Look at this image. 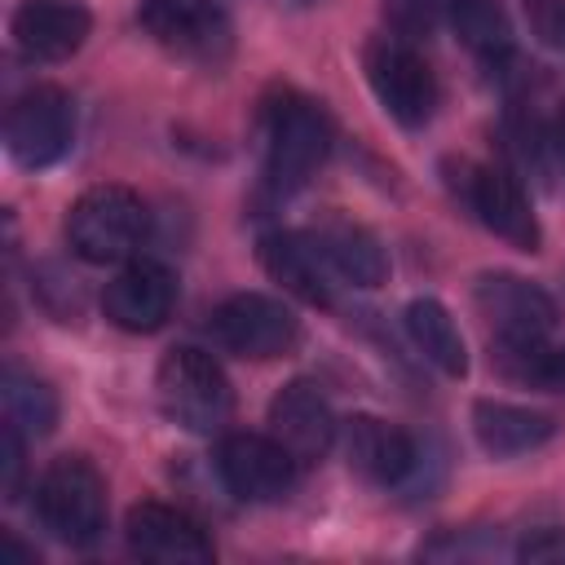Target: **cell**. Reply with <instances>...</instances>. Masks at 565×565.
Returning <instances> with one entry per match:
<instances>
[{"mask_svg":"<svg viewBox=\"0 0 565 565\" xmlns=\"http://www.w3.org/2000/svg\"><path fill=\"white\" fill-rule=\"evenodd\" d=\"M552 150L565 159V110L556 115V124H552Z\"/></svg>","mask_w":565,"mask_h":565,"instance_id":"obj_28","label":"cell"},{"mask_svg":"<svg viewBox=\"0 0 565 565\" xmlns=\"http://www.w3.org/2000/svg\"><path fill=\"white\" fill-rule=\"evenodd\" d=\"M472 300L494 344H539L556 331V300L521 274H481Z\"/></svg>","mask_w":565,"mask_h":565,"instance_id":"obj_11","label":"cell"},{"mask_svg":"<svg viewBox=\"0 0 565 565\" xmlns=\"http://www.w3.org/2000/svg\"><path fill=\"white\" fill-rule=\"evenodd\" d=\"M446 22L459 35V44L486 66H499L512 57V22L499 9V0H450Z\"/></svg>","mask_w":565,"mask_h":565,"instance_id":"obj_21","label":"cell"},{"mask_svg":"<svg viewBox=\"0 0 565 565\" xmlns=\"http://www.w3.org/2000/svg\"><path fill=\"white\" fill-rule=\"evenodd\" d=\"M494 362L516 384L565 393V344H552V340H539V344H494Z\"/></svg>","mask_w":565,"mask_h":565,"instance_id":"obj_23","label":"cell"},{"mask_svg":"<svg viewBox=\"0 0 565 565\" xmlns=\"http://www.w3.org/2000/svg\"><path fill=\"white\" fill-rule=\"evenodd\" d=\"M159 411L185 433H216L234 411V388L221 362L194 344L172 349L154 375Z\"/></svg>","mask_w":565,"mask_h":565,"instance_id":"obj_3","label":"cell"},{"mask_svg":"<svg viewBox=\"0 0 565 565\" xmlns=\"http://www.w3.org/2000/svg\"><path fill=\"white\" fill-rule=\"evenodd\" d=\"M150 234V207L128 185H93L66 212L71 252L88 265H119L141 252Z\"/></svg>","mask_w":565,"mask_h":565,"instance_id":"obj_1","label":"cell"},{"mask_svg":"<svg viewBox=\"0 0 565 565\" xmlns=\"http://www.w3.org/2000/svg\"><path fill=\"white\" fill-rule=\"evenodd\" d=\"M344 455L349 463L388 490H419L428 486L424 468H428V446L419 437H411L406 428L375 419V415H358L344 424Z\"/></svg>","mask_w":565,"mask_h":565,"instance_id":"obj_9","label":"cell"},{"mask_svg":"<svg viewBox=\"0 0 565 565\" xmlns=\"http://www.w3.org/2000/svg\"><path fill=\"white\" fill-rule=\"evenodd\" d=\"M137 22L154 44L190 62H221L230 49L225 0H141Z\"/></svg>","mask_w":565,"mask_h":565,"instance_id":"obj_10","label":"cell"},{"mask_svg":"<svg viewBox=\"0 0 565 565\" xmlns=\"http://www.w3.org/2000/svg\"><path fill=\"white\" fill-rule=\"evenodd\" d=\"M380 9H384V22H388L393 35L424 40V35H433L446 22L450 0H384Z\"/></svg>","mask_w":565,"mask_h":565,"instance_id":"obj_24","label":"cell"},{"mask_svg":"<svg viewBox=\"0 0 565 565\" xmlns=\"http://www.w3.org/2000/svg\"><path fill=\"white\" fill-rule=\"evenodd\" d=\"M331 154V119L309 97H282L265 132V181L278 194H296Z\"/></svg>","mask_w":565,"mask_h":565,"instance_id":"obj_5","label":"cell"},{"mask_svg":"<svg viewBox=\"0 0 565 565\" xmlns=\"http://www.w3.org/2000/svg\"><path fill=\"white\" fill-rule=\"evenodd\" d=\"M40 525L71 547H88L106 534V481L84 455H57L35 486Z\"/></svg>","mask_w":565,"mask_h":565,"instance_id":"obj_2","label":"cell"},{"mask_svg":"<svg viewBox=\"0 0 565 565\" xmlns=\"http://www.w3.org/2000/svg\"><path fill=\"white\" fill-rule=\"evenodd\" d=\"M4 419L18 424L26 437H44L57 424V393L40 375L9 366L4 371Z\"/></svg>","mask_w":565,"mask_h":565,"instance_id":"obj_22","label":"cell"},{"mask_svg":"<svg viewBox=\"0 0 565 565\" xmlns=\"http://www.w3.org/2000/svg\"><path fill=\"white\" fill-rule=\"evenodd\" d=\"M516 556L521 561H552V565H561L565 561V530L561 525H543V530L525 534L521 547H516Z\"/></svg>","mask_w":565,"mask_h":565,"instance_id":"obj_27","label":"cell"},{"mask_svg":"<svg viewBox=\"0 0 565 565\" xmlns=\"http://www.w3.org/2000/svg\"><path fill=\"white\" fill-rule=\"evenodd\" d=\"M212 340L225 353L265 362V358H282L296 349L300 340V318L265 291H238L230 300H221L212 309Z\"/></svg>","mask_w":565,"mask_h":565,"instance_id":"obj_7","label":"cell"},{"mask_svg":"<svg viewBox=\"0 0 565 565\" xmlns=\"http://www.w3.org/2000/svg\"><path fill=\"white\" fill-rule=\"evenodd\" d=\"M463 194H468L472 216L494 238H503V243H512L521 252H534L539 247L543 234H539L534 207H530V199H525V190H521V181L512 172H503V168H472Z\"/></svg>","mask_w":565,"mask_h":565,"instance_id":"obj_17","label":"cell"},{"mask_svg":"<svg viewBox=\"0 0 565 565\" xmlns=\"http://www.w3.org/2000/svg\"><path fill=\"white\" fill-rule=\"evenodd\" d=\"M335 278L349 282V287H380L388 278V256L380 247V238L366 230V225H353V221H331L322 230H313Z\"/></svg>","mask_w":565,"mask_h":565,"instance_id":"obj_20","label":"cell"},{"mask_svg":"<svg viewBox=\"0 0 565 565\" xmlns=\"http://www.w3.org/2000/svg\"><path fill=\"white\" fill-rule=\"evenodd\" d=\"M225 490L243 503H278L296 490L300 459L274 433H230L216 450Z\"/></svg>","mask_w":565,"mask_h":565,"instance_id":"obj_8","label":"cell"},{"mask_svg":"<svg viewBox=\"0 0 565 565\" xmlns=\"http://www.w3.org/2000/svg\"><path fill=\"white\" fill-rule=\"evenodd\" d=\"M124 539H128V552L141 556V561H159V565H203L212 561V539L203 534V525L172 508V503H137L128 508V521H124Z\"/></svg>","mask_w":565,"mask_h":565,"instance_id":"obj_13","label":"cell"},{"mask_svg":"<svg viewBox=\"0 0 565 565\" xmlns=\"http://www.w3.org/2000/svg\"><path fill=\"white\" fill-rule=\"evenodd\" d=\"M274 4H278V9H313L318 0H274Z\"/></svg>","mask_w":565,"mask_h":565,"instance_id":"obj_29","label":"cell"},{"mask_svg":"<svg viewBox=\"0 0 565 565\" xmlns=\"http://www.w3.org/2000/svg\"><path fill=\"white\" fill-rule=\"evenodd\" d=\"M472 433H477V446L494 459H516V455H530L539 446L552 441L556 433V419L534 411V406H516V402H494V397H481L472 406Z\"/></svg>","mask_w":565,"mask_h":565,"instance_id":"obj_18","label":"cell"},{"mask_svg":"<svg viewBox=\"0 0 565 565\" xmlns=\"http://www.w3.org/2000/svg\"><path fill=\"white\" fill-rule=\"evenodd\" d=\"M260 265L274 282H282L291 296H300L305 305H335V269L318 243V234H305V230H269L260 234Z\"/></svg>","mask_w":565,"mask_h":565,"instance_id":"obj_14","label":"cell"},{"mask_svg":"<svg viewBox=\"0 0 565 565\" xmlns=\"http://www.w3.org/2000/svg\"><path fill=\"white\" fill-rule=\"evenodd\" d=\"M22 428L18 424H9L4 419V428H0V468H4V499H18V486H22Z\"/></svg>","mask_w":565,"mask_h":565,"instance_id":"obj_26","label":"cell"},{"mask_svg":"<svg viewBox=\"0 0 565 565\" xmlns=\"http://www.w3.org/2000/svg\"><path fill=\"white\" fill-rule=\"evenodd\" d=\"M75 146V102L71 93L40 84L26 88L22 97H13L9 115H4V150L18 168H53L57 159H66Z\"/></svg>","mask_w":565,"mask_h":565,"instance_id":"obj_6","label":"cell"},{"mask_svg":"<svg viewBox=\"0 0 565 565\" xmlns=\"http://www.w3.org/2000/svg\"><path fill=\"white\" fill-rule=\"evenodd\" d=\"M172 305H177V274L163 260H146V256L128 260L102 291L106 318L132 335L159 331L172 318Z\"/></svg>","mask_w":565,"mask_h":565,"instance_id":"obj_12","label":"cell"},{"mask_svg":"<svg viewBox=\"0 0 565 565\" xmlns=\"http://www.w3.org/2000/svg\"><path fill=\"white\" fill-rule=\"evenodd\" d=\"M93 13L79 0H22L13 9L9 35L26 62H66L84 49Z\"/></svg>","mask_w":565,"mask_h":565,"instance_id":"obj_15","label":"cell"},{"mask_svg":"<svg viewBox=\"0 0 565 565\" xmlns=\"http://www.w3.org/2000/svg\"><path fill=\"white\" fill-rule=\"evenodd\" d=\"M521 13L543 49L565 53V0H521Z\"/></svg>","mask_w":565,"mask_h":565,"instance_id":"obj_25","label":"cell"},{"mask_svg":"<svg viewBox=\"0 0 565 565\" xmlns=\"http://www.w3.org/2000/svg\"><path fill=\"white\" fill-rule=\"evenodd\" d=\"M269 433L300 459L313 463L322 459L335 437H340V419L327 402V393L313 380H291L278 388V397L269 402Z\"/></svg>","mask_w":565,"mask_h":565,"instance_id":"obj_16","label":"cell"},{"mask_svg":"<svg viewBox=\"0 0 565 565\" xmlns=\"http://www.w3.org/2000/svg\"><path fill=\"white\" fill-rule=\"evenodd\" d=\"M362 71L366 84L375 93V102L384 106L388 119H397L402 128H419L433 119L437 110V75L424 62V53L402 40V35H375L362 49Z\"/></svg>","mask_w":565,"mask_h":565,"instance_id":"obj_4","label":"cell"},{"mask_svg":"<svg viewBox=\"0 0 565 565\" xmlns=\"http://www.w3.org/2000/svg\"><path fill=\"white\" fill-rule=\"evenodd\" d=\"M402 327L411 335V344L419 349V358L428 366H437L441 375L450 380H463L468 375V349H463V335L450 318V309L433 296H415L406 309H402Z\"/></svg>","mask_w":565,"mask_h":565,"instance_id":"obj_19","label":"cell"}]
</instances>
